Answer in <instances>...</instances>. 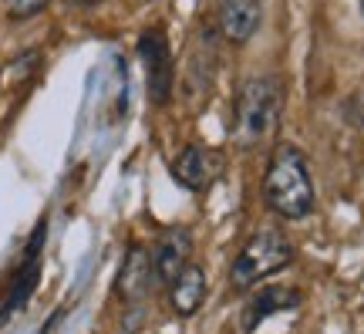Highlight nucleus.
Wrapping results in <instances>:
<instances>
[{
    "mask_svg": "<svg viewBox=\"0 0 364 334\" xmlns=\"http://www.w3.org/2000/svg\"><path fill=\"white\" fill-rule=\"evenodd\" d=\"M263 203L280 219H304L314 213L317 193H314L311 166L294 142H280L270 152L263 172Z\"/></svg>",
    "mask_w": 364,
    "mask_h": 334,
    "instance_id": "obj_1",
    "label": "nucleus"
},
{
    "mask_svg": "<svg viewBox=\"0 0 364 334\" xmlns=\"http://www.w3.org/2000/svg\"><path fill=\"white\" fill-rule=\"evenodd\" d=\"M284 112V91L277 78H247L233 98V142L240 149H257L263 142L273 139Z\"/></svg>",
    "mask_w": 364,
    "mask_h": 334,
    "instance_id": "obj_2",
    "label": "nucleus"
},
{
    "mask_svg": "<svg viewBox=\"0 0 364 334\" xmlns=\"http://www.w3.org/2000/svg\"><path fill=\"white\" fill-rule=\"evenodd\" d=\"M290 260H294V244L287 240L284 233L260 230L257 236H250L243 244V250L236 254L233 267H230V287L233 291H250L263 277L284 270Z\"/></svg>",
    "mask_w": 364,
    "mask_h": 334,
    "instance_id": "obj_3",
    "label": "nucleus"
},
{
    "mask_svg": "<svg viewBox=\"0 0 364 334\" xmlns=\"http://www.w3.org/2000/svg\"><path fill=\"white\" fill-rule=\"evenodd\" d=\"M139 58L145 68V88H149V102L166 108L176 95V58H172L169 38L162 27H149L139 34Z\"/></svg>",
    "mask_w": 364,
    "mask_h": 334,
    "instance_id": "obj_4",
    "label": "nucleus"
},
{
    "mask_svg": "<svg viewBox=\"0 0 364 334\" xmlns=\"http://www.w3.org/2000/svg\"><path fill=\"white\" fill-rule=\"evenodd\" d=\"M44 240H48V219H41L38 226H34V233H31V240H27L24 257H21L17 270H14L11 287H7V297H4V304H0V324L11 321L14 314H21V310L27 308V301L34 297V291H38Z\"/></svg>",
    "mask_w": 364,
    "mask_h": 334,
    "instance_id": "obj_5",
    "label": "nucleus"
},
{
    "mask_svg": "<svg viewBox=\"0 0 364 334\" xmlns=\"http://www.w3.org/2000/svg\"><path fill=\"white\" fill-rule=\"evenodd\" d=\"M226 172V155L213 145H186L172 159V179L189 193H206L213 189L220 176Z\"/></svg>",
    "mask_w": 364,
    "mask_h": 334,
    "instance_id": "obj_6",
    "label": "nucleus"
},
{
    "mask_svg": "<svg viewBox=\"0 0 364 334\" xmlns=\"http://www.w3.org/2000/svg\"><path fill=\"white\" fill-rule=\"evenodd\" d=\"M189 257H193V233L186 230V226H169V230L159 233L156 246L149 250L156 287H169L182 270L193 263Z\"/></svg>",
    "mask_w": 364,
    "mask_h": 334,
    "instance_id": "obj_7",
    "label": "nucleus"
},
{
    "mask_svg": "<svg viewBox=\"0 0 364 334\" xmlns=\"http://www.w3.org/2000/svg\"><path fill=\"white\" fill-rule=\"evenodd\" d=\"M300 291L297 287H284V283H270V287H260L257 294L243 304V318H240V328L247 334H253L267 318L273 314H284V310H297L300 308Z\"/></svg>",
    "mask_w": 364,
    "mask_h": 334,
    "instance_id": "obj_8",
    "label": "nucleus"
},
{
    "mask_svg": "<svg viewBox=\"0 0 364 334\" xmlns=\"http://www.w3.org/2000/svg\"><path fill=\"white\" fill-rule=\"evenodd\" d=\"M115 287H118V297H122L125 304H139V301L156 287V281H152V260H149V250H145V246H139V244L129 246Z\"/></svg>",
    "mask_w": 364,
    "mask_h": 334,
    "instance_id": "obj_9",
    "label": "nucleus"
},
{
    "mask_svg": "<svg viewBox=\"0 0 364 334\" xmlns=\"http://www.w3.org/2000/svg\"><path fill=\"white\" fill-rule=\"evenodd\" d=\"M166 291H169V308H172V314H179V318H193L196 310L206 304V291H209L206 267L189 263V267L182 270V273L169 283V287H166Z\"/></svg>",
    "mask_w": 364,
    "mask_h": 334,
    "instance_id": "obj_10",
    "label": "nucleus"
},
{
    "mask_svg": "<svg viewBox=\"0 0 364 334\" xmlns=\"http://www.w3.org/2000/svg\"><path fill=\"white\" fill-rule=\"evenodd\" d=\"M260 0H220V34L230 44H247L260 27Z\"/></svg>",
    "mask_w": 364,
    "mask_h": 334,
    "instance_id": "obj_11",
    "label": "nucleus"
},
{
    "mask_svg": "<svg viewBox=\"0 0 364 334\" xmlns=\"http://www.w3.org/2000/svg\"><path fill=\"white\" fill-rule=\"evenodd\" d=\"M48 4L51 0H4V11H7L11 21H31L41 11H48Z\"/></svg>",
    "mask_w": 364,
    "mask_h": 334,
    "instance_id": "obj_12",
    "label": "nucleus"
},
{
    "mask_svg": "<svg viewBox=\"0 0 364 334\" xmlns=\"http://www.w3.org/2000/svg\"><path fill=\"white\" fill-rule=\"evenodd\" d=\"M341 112H344V122H351V125L364 129V88H361V91H354L351 98H344Z\"/></svg>",
    "mask_w": 364,
    "mask_h": 334,
    "instance_id": "obj_13",
    "label": "nucleus"
},
{
    "mask_svg": "<svg viewBox=\"0 0 364 334\" xmlns=\"http://www.w3.org/2000/svg\"><path fill=\"white\" fill-rule=\"evenodd\" d=\"M71 7H95V4H102V0H65Z\"/></svg>",
    "mask_w": 364,
    "mask_h": 334,
    "instance_id": "obj_14",
    "label": "nucleus"
}]
</instances>
